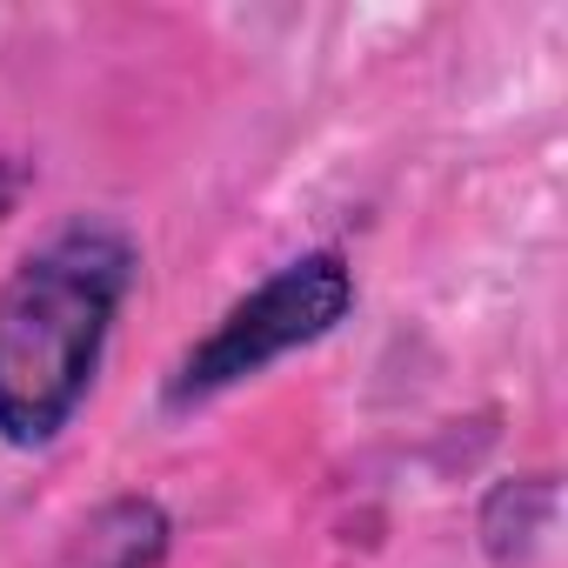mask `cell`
Returning a JSON list of instances; mask_svg holds the SVG:
<instances>
[{"label": "cell", "mask_w": 568, "mask_h": 568, "mask_svg": "<svg viewBox=\"0 0 568 568\" xmlns=\"http://www.w3.org/2000/svg\"><path fill=\"white\" fill-rule=\"evenodd\" d=\"M28 181H34V174H28V161H21V154H0V221H8V214L21 207Z\"/></svg>", "instance_id": "obj_4"}, {"label": "cell", "mask_w": 568, "mask_h": 568, "mask_svg": "<svg viewBox=\"0 0 568 568\" xmlns=\"http://www.w3.org/2000/svg\"><path fill=\"white\" fill-rule=\"evenodd\" d=\"M134 288V241L81 214L0 281V442L48 448L88 402L114 315Z\"/></svg>", "instance_id": "obj_1"}, {"label": "cell", "mask_w": 568, "mask_h": 568, "mask_svg": "<svg viewBox=\"0 0 568 568\" xmlns=\"http://www.w3.org/2000/svg\"><path fill=\"white\" fill-rule=\"evenodd\" d=\"M168 535H174V521H168L161 501L121 495V501H108L101 515H88L74 528V541L61 548L54 568H161Z\"/></svg>", "instance_id": "obj_3"}, {"label": "cell", "mask_w": 568, "mask_h": 568, "mask_svg": "<svg viewBox=\"0 0 568 568\" xmlns=\"http://www.w3.org/2000/svg\"><path fill=\"white\" fill-rule=\"evenodd\" d=\"M355 308V274L335 247H315L288 267H274L254 295H241L174 368L168 382V408H201L221 388L254 382L261 368H274L281 355L315 348L322 335H335Z\"/></svg>", "instance_id": "obj_2"}]
</instances>
